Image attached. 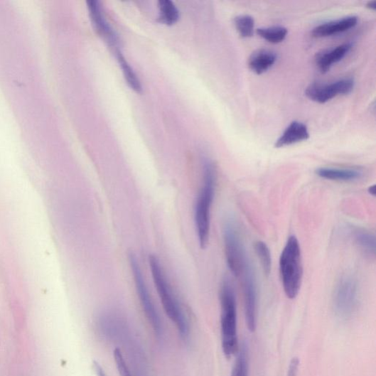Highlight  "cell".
I'll use <instances>...</instances> for the list:
<instances>
[{
	"label": "cell",
	"mask_w": 376,
	"mask_h": 376,
	"mask_svg": "<svg viewBox=\"0 0 376 376\" xmlns=\"http://www.w3.org/2000/svg\"><path fill=\"white\" fill-rule=\"evenodd\" d=\"M309 139L307 127L299 122H293L284 131L282 135L275 144L276 148L291 146Z\"/></svg>",
	"instance_id": "obj_14"
},
{
	"label": "cell",
	"mask_w": 376,
	"mask_h": 376,
	"mask_svg": "<svg viewBox=\"0 0 376 376\" xmlns=\"http://www.w3.org/2000/svg\"><path fill=\"white\" fill-rule=\"evenodd\" d=\"M235 26L242 38H251L254 31V19L249 15H240L235 18Z\"/></svg>",
	"instance_id": "obj_22"
},
{
	"label": "cell",
	"mask_w": 376,
	"mask_h": 376,
	"mask_svg": "<svg viewBox=\"0 0 376 376\" xmlns=\"http://www.w3.org/2000/svg\"><path fill=\"white\" fill-rule=\"evenodd\" d=\"M160 11L159 18L163 23L172 26L180 18V11L171 0H160L159 2Z\"/></svg>",
	"instance_id": "obj_17"
},
{
	"label": "cell",
	"mask_w": 376,
	"mask_h": 376,
	"mask_svg": "<svg viewBox=\"0 0 376 376\" xmlns=\"http://www.w3.org/2000/svg\"><path fill=\"white\" fill-rule=\"evenodd\" d=\"M129 260L131 271L132 275H134L137 294L144 313L153 328L154 334L159 339H161L163 336L162 322L149 293L140 264L136 256L132 253L129 254Z\"/></svg>",
	"instance_id": "obj_5"
},
{
	"label": "cell",
	"mask_w": 376,
	"mask_h": 376,
	"mask_svg": "<svg viewBox=\"0 0 376 376\" xmlns=\"http://www.w3.org/2000/svg\"><path fill=\"white\" fill-rule=\"evenodd\" d=\"M117 58L122 70L124 78L129 86L136 92L139 94L141 93L142 85L141 81L139 80L134 70L131 69L127 60L119 51H117Z\"/></svg>",
	"instance_id": "obj_18"
},
{
	"label": "cell",
	"mask_w": 376,
	"mask_h": 376,
	"mask_svg": "<svg viewBox=\"0 0 376 376\" xmlns=\"http://www.w3.org/2000/svg\"><path fill=\"white\" fill-rule=\"evenodd\" d=\"M321 178L338 182H353L362 178L363 172L357 168L321 167L316 170Z\"/></svg>",
	"instance_id": "obj_13"
},
{
	"label": "cell",
	"mask_w": 376,
	"mask_h": 376,
	"mask_svg": "<svg viewBox=\"0 0 376 376\" xmlns=\"http://www.w3.org/2000/svg\"><path fill=\"white\" fill-rule=\"evenodd\" d=\"M353 236L357 245L365 252V253L375 256V237L372 233L365 229L356 228L353 231Z\"/></svg>",
	"instance_id": "obj_16"
},
{
	"label": "cell",
	"mask_w": 376,
	"mask_h": 376,
	"mask_svg": "<svg viewBox=\"0 0 376 376\" xmlns=\"http://www.w3.org/2000/svg\"><path fill=\"white\" fill-rule=\"evenodd\" d=\"M279 272L286 297L291 299L296 298L301 289L303 267L299 242L294 235L287 240L281 252Z\"/></svg>",
	"instance_id": "obj_4"
},
{
	"label": "cell",
	"mask_w": 376,
	"mask_h": 376,
	"mask_svg": "<svg viewBox=\"0 0 376 376\" xmlns=\"http://www.w3.org/2000/svg\"><path fill=\"white\" fill-rule=\"evenodd\" d=\"M240 276L242 277L245 294L246 322L249 330L254 333L257 328V286L254 269L249 259Z\"/></svg>",
	"instance_id": "obj_8"
},
{
	"label": "cell",
	"mask_w": 376,
	"mask_h": 376,
	"mask_svg": "<svg viewBox=\"0 0 376 376\" xmlns=\"http://www.w3.org/2000/svg\"><path fill=\"white\" fill-rule=\"evenodd\" d=\"M87 4L97 32L108 42L110 46L114 48H117L118 45L117 36L105 20L99 2L96 0H90V1L87 2Z\"/></svg>",
	"instance_id": "obj_10"
},
{
	"label": "cell",
	"mask_w": 376,
	"mask_h": 376,
	"mask_svg": "<svg viewBox=\"0 0 376 376\" xmlns=\"http://www.w3.org/2000/svg\"><path fill=\"white\" fill-rule=\"evenodd\" d=\"M355 87V81L345 78L331 84L313 83L308 86L305 95L311 100L323 104L339 96L350 94Z\"/></svg>",
	"instance_id": "obj_9"
},
{
	"label": "cell",
	"mask_w": 376,
	"mask_h": 376,
	"mask_svg": "<svg viewBox=\"0 0 376 376\" xmlns=\"http://www.w3.org/2000/svg\"><path fill=\"white\" fill-rule=\"evenodd\" d=\"M114 357L119 376H132L123 353L119 348H117L114 350Z\"/></svg>",
	"instance_id": "obj_23"
},
{
	"label": "cell",
	"mask_w": 376,
	"mask_h": 376,
	"mask_svg": "<svg viewBox=\"0 0 376 376\" xmlns=\"http://www.w3.org/2000/svg\"><path fill=\"white\" fill-rule=\"evenodd\" d=\"M287 29L281 26L261 28L257 30V33L265 41L272 43L282 42L286 37Z\"/></svg>",
	"instance_id": "obj_20"
},
{
	"label": "cell",
	"mask_w": 376,
	"mask_h": 376,
	"mask_svg": "<svg viewBox=\"0 0 376 376\" xmlns=\"http://www.w3.org/2000/svg\"><path fill=\"white\" fill-rule=\"evenodd\" d=\"M299 367V360L297 358H294L290 364L287 376H297Z\"/></svg>",
	"instance_id": "obj_24"
},
{
	"label": "cell",
	"mask_w": 376,
	"mask_h": 376,
	"mask_svg": "<svg viewBox=\"0 0 376 376\" xmlns=\"http://www.w3.org/2000/svg\"><path fill=\"white\" fill-rule=\"evenodd\" d=\"M221 307L220 328L222 349L230 359L239 350L237 337V303L234 287L229 279L221 284L220 290Z\"/></svg>",
	"instance_id": "obj_3"
},
{
	"label": "cell",
	"mask_w": 376,
	"mask_h": 376,
	"mask_svg": "<svg viewBox=\"0 0 376 376\" xmlns=\"http://www.w3.org/2000/svg\"><path fill=\"white\" fill-rule=\"evenodd\" d=\"M254 249L256 254L259 259L263 272L269 276L272 272V254L267 243L262 241L255 242Z\"/></svg>",
	"instance_id": "obj_19"
},
{
	"label": "cell",
	"mask_w": 376,
	"mask_h": 376,
	"mask_svg": "<svg viewBox=\"0 0 376 376\" xmlns=\"http://www.w3.org/2000/svg\"><path fill=\"white\" fill-rule=\"evenodd\" d=\"M276 55L269 50H259L249 59L250 70L257 75H262L270 70L276 61Z\"/></svg>",
	"instance_id": "obj_15"
},
{
	"label": "cell",
	"mask_w": 376,
	"mask_h": 376,
	"mask_svg": "<svg viewBox=\"0 0 376 376\" xmlns=\"http://www.w3.org/2000/svg\"><path fill=\"white\" fill-rule=\"evenodd\" d=\"M359 302V286L357 280L343 276L338 283L333 296L336 315L342 319L350 318L355 313Z\"/></svg>",
	"instance_id": "obj_6"
},
{
	"label": "cell",
	"mask_w": 376,
	"mask_h": 376,
	"mask_svg": "<svg viewBox=\"0 0 376 376\" xmlns=\"http://www.w3.org/2000/svg\"><path fill=\"white\" fill-rule=\"evenodd\" d=\"M367 7L372 11H375L376 9V2L375 1H370L368 2L367 4Z\"/></svg>",
	"instance_id": "obj_26"
},
{
	"label": "cell",
	"mask_w": 376,
	"mask_h": 376,
	"mask_svg": "<svg viewBox=\"0 0 376 376\" xmlns=\"http://www.w3.org/2000/svg\"><path fill=\"white\" fill-rule=\"evenodd\" d=\"M149 263L153 281L154 285H156L165 313L178 328L181 338L187 340L190 336L188 319L167 281L160 260L156 255H149Z\"/></svg>",
	"instance_id": "obj_1"
},
{
	"label": "cell",
	"mask_w": 376,
	"mask_h": 376,
	"mask_svg": "<svg viewBox=\"0 0 376 376\" xmlns=\"http://www.w3.org/2000/svg\"><path fill=\"white\" fill-rule=\"evenodd\" d=\"M352 48L350 43L342 44L333 49L323 50L316 56V63L322 74L328 72L331 66L343 60Z\"/></svg>",
	"instance_id": "obj_12"
},
{
	"label": "cell",
	"mask_w": 376,
	"mask_h": 376,
	"mask_svg": "<svg viewBox=\"0 0 376 376\" xmlns=\"http://www.w3.org/2000/svg\"><path fill=\"white\" fill-rule=\"evenodd\" d=\"M224 242L228 268L235 276H240L248 257L237 227L232 220L227 221L225 225Z\"/></svg>",
	"instance_id": "obj_7"
},
{
	"label": "cell",
	"mask_w": 376,
	"mask_h": 376,
	"mask_svg": "<svg viewBox=\"0 0 376 376\" xmlns=\"http://www.w3.org/2000/svg\"><path fill=\"white\" fill-rule=\"evenodd\" d=\"M93 370L97 376H107L104 369L97 361L93 362Z\"/></svg>",
	"instance_id": "obj_25"
},
{
	"label": "cell",
	"mask_w": 376,
	"mask_h": 376,
	"mask_svg": "<svg viewBox=\"0 0 376 376\" xmlns=\"http://www.w3.org/2000/svg\"><path fill=\"white\" fill-rule=\"evenodd\" d=\"M368 192L370 193V195H372V196H375V186H372L370 187H369L368 188Z\"/></svg>",
	"instance_id": "obj_27"
},
{
	"label": "cell",
	"mask_w": 376,
	"mask_h": 376,
	"mask_svg": "<svg viewBox=\"0 0 376 376\" xmlns=\"http://www.w3.org/2000/svg\"><path fill=\"white\" fill-rule=\"evenodd\" d=\"M358 18L355 16L326 22L315 28L312 36L315 38H325L345 32L358 25Z\"/></svg>",
	"instance_id": "obj_11"
},
{
	"label": "cell",
	"mask_w": 376,
	"mask_h": 376,
	"mask_svg": "<svg viewBox=\"0 0 376 376\" xmlns=\"http://www.w3.org/2000/svg\"><path fill=\"white\" fill-rule=\"evenodd\" d=\"M231 376H249V353L246 343H242Z\"/></svg>",
	"instance_id": "obj_21"
},
{
	"label": "cell",
	"mask_w": 376,
	"mask_h": 376,
	"mask_svg": "<svg viewBox=\"0 0 376 376\" xmlns=\"http://www.w3.org/2000/svg\"><path fill=\"white\" fill-rule=\"evenodd\" d=\"M216 185V171L213 163L207 159L203 166V183L195 208V224L202 249L208 245L210 232V212Z\"/></svg>",
	"instance_id": "obj_2"
}]
</instances>
